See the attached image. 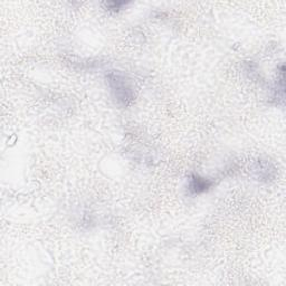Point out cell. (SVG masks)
Here are the masks:
<instances>
[{
	"mask_svg": "<svg viewBox=\"0 0 286 286\" xmlns=\"http://www.w3.org/2000/svg\"><path fill=\"white\" fill-rule=\"evenodd\" d=\"M108 81L114 93V97L123 105H128L133 100V93L131 88L128 86L125 78L116 73H110L108 75Z\"/></svg>",
	"mask_w": 286,
	"mask_h": 286,
	"instance_id": "obj_1",
	"label": "cell"
},
{
	"mask_svg": "<svg viewBox=\"0 0 286 286\" xmlns=\"http://www.w3.org/2000/svg\"><path fill=\"white\" fill-rule=\"evenodd\" d=\"M212 186V182L208 179L201 178L199 176L194 175L190 179V183H189V190L192 192V194L194 195H199L203 194L205 192H207L210 187Z\"/></svg>",
	"mask_w": 286,
	"mask_h": 286,
	"instance_id": "obj_2",
	"label": "cell"
},
{
	"mask_svg": "<svg viewBox=\"0 0 286 286\" xmlns=\"http://www.w3.org/2000/svg\"><path fill=\"white\" fill-rule=\"evenodd\" d=\"M105 5H106V8H108V10L119 11V10L123 9V7L128 5V3H125V2H111V3H106Z\"/></svg>",
	"mask_w": 286,
	"mask_h": 286,
	"instance_id": "obj_3",
	"label": "cell"
}]
</instances>
